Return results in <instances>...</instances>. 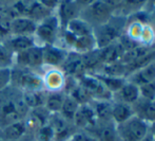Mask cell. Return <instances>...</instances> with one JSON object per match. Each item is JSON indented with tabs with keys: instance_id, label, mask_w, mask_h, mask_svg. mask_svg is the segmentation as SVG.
Returning <instances> with one entry per match:
<instances>
[{
	"instance_id": "23",
	"label": "cell",
	"mask_w": 155,
	"mask_h": 141,
	"mask_svg": "<svg viewBox=\"0 0 155 141\" xmlns=\"http://www.w3.org/2000/svg\"><path fill=\"white\" fill-rule=\"evenodd\" d=\"M64 29L69 31V32H71L73 35H75L76 37L87 36V35L93 34V28L80 17L71 20L65 26Z\"/></svg>"
},
{
	"instance_id": "2",
	"label": "cell",
	"mask_w": 155,
	"mask_h": 141,
	"mask_svg": "<svg viewBox=\"0 0 155 141\" xmlns=\"http://www.w3.org/2000/svg\"><path fill=\"white\" fill-rule=\"evenodd\" d=\"M127 18L119 13H115L108 23L93 29V36L95 38L96 48L102 49L111 44L118 41V38L124 34L127 25Z\"/></svg>"
},
{
	"instance_id": "3",
	"label": "cell",
	"mask_w": 155,
	"mask_h": 141,
	"mask_svg": "<svg viewBox=\"0 0 155 141\" xmlns=\"http://www.w3.org/2000/svg\"><path fill=\"white\" fill-rule=\"evenodd\" d=\"M11 86L17 88L21 92L45 89L40 72L15 66L12 67Z\"/></svg>"
},
{
	"instance_id": "36",
	"label": "cell",
	"mask_w": 155,
	"mask_h": 141,
	"mask_svg": "<svg viewBox=\"0 0 155 141\" xmlns=\"http://www.w3.org/2000/svg\"><path fill=\"white\" fill-rule=\"evenodd\" d=\"M95 1L96 0H75V2L77 3V5L81 9V11L84 10V9L88 8L89 5H91V4L94 3Z\"/></svg>"
},
{
	"instance_id": "22",
	"label": "cell",
	"mask_w": 155,
	"mask_h": 141,
	"mask_svg": "<svg viewBox=\"0 0 155 141\" xmlns=\"http://www.w3.org/2000/svg\"><path fill=\"white\" fill-rule=\"evenodd\" d=\"M95 49H97L95 38H94L93 34H91L87 35V36L77 37L75 43H74L73 48L70 52H74V53H77L79 55H84V54L89 53V52L93 51Z\"/></svg>"
},
{
	"instance_id": "40",
	"label": "cell",
	"mask_w": 155,
	"mask_h": 141,
	"mask_svg": "<svg viewBox=\"0 0 155 141\" xmlns=\"http://www.w3.org/2000/svg\"><path fill=\"white\" fill-rule=\"evenodd\" d=\"M2 1H3L8 6H10V5H12V4L16 3V2L20 1V0H2Z\"/></svg>"
},
{
	"instance_id": "33",
	"label": "cell",
	"mask_w": 155,
	"mask_h": 141,
	"mask_svg": "<svg viewBox=\"0 0 155 141\" xmlns=\"http://www.w3.org/2000/svg\"><path fill=\"white\" fill-rule=\"evenodd\" d=\"M12 68H0V91L11 85Z\"/></svg>"
},
{
	"instance_id": "29",
	"label": "cell",
	"mask_w": 155,
	"mask_h": 141,
	"mask_svg": "<svg viewBox=\"0 0 155 141\" xmlns=\"http://www.w3.org/2000/svg\"><path fill=\"white\" fill-rule=\"evenodd\" d=\"M139 44L143 46H148V47L155 46V29L151 23L143 25Z\"/></svg>"
},
{
	"instance_id": "27",
	"label": "cell",
	"mask_w": 155,
	"mask_h": 141,
	"mask_svg": "<svg viewBox=\"0 0 155 141\" xmlns=\"http://www.w3.org/2000/svg\"><path fill=\"white\" fill-rule=\"evenodd\" d=\"M148 2H149V0H124L123 5L116 13L123 14L128 17L129 15L134 14L138 11L146 9V6L148 5Z\"/></svg>"
},
{
	"instance_id": "14",
	"label": "cell",
	"mask_w": 155,
	"mask_h": 141,
	"mask_svg": "<svg viewBox=\"0 0 155 141\" xmlns=\"http://www.w3.org/2000/svg\"><path fill=\"white\" fill-rule=\"evenodd\" d=\"M139 98H140L139 87L128 80H126L118 91L112 94L113 101H118L129 105H133Z\"/></svg>"
},
{
	"instance_id": "38",
	"label": "cell",
	"mask_w": 155,
	"mask_h": 141,
	"mask_svg": "<svg viewBox=\"0 0 155 141\" xmlns=\"http://www.w3.org/2000/svg\"><path fill=\"white\" fill-rule=\"evenodd\" d=\"M17 141H35L34 140V135H33V134H29L27 137L22 138V139H20V140H17Z\"/></svg>"
},
{
	"instance_id": "37",
	"label": "cell",
	"mask_w": 155,
	"mask_h": 141,
	"mask_svg": "<svg viewBox=\"0 0 155 141\" xmlns=\"http://www.w3.org/2000/svg\"><path fill=\"white\" fill-rule=\"evenodd\" d=\"M154 140H155V139H154L153 135H152V134L149 132V133H148L147 135H146L145 137H143L140 141H154Z\"/></svg>"
},
{
	"instance_id": "41",
	"label": "cell",
	"mask_w": 155,
	"mask_h": 141,
	"mask_svg": "<svg viewBox=\"0 0 155 141\" xmlns=\"http://www.w3.org/2000/svg\"><path fill=\"white\" fill-rule=\"evenodd\" d=\"M148 4H151V5L153 6V9H154V8H155V0H149Z\"/></svg>"
},
{
	"instance_id": "19",
	"label": "cell",
	"mask_w": 155,
	"mask_h": 141,
	"mask_svg": "<svg viewBox=\"0 0 155 141\" xmlns=\"http://www.w3.org/2000/svg\"><path fill=\"white\" fill-rule=\"evenodd\" d=\"M133 111L136 117L151 124L155 121V101H149L139 98L132 105Z\"/></svg>"
},
{
	"instance_id": "13",
	"label": "cell",
	"mask_w": 155,
	"mask_h": 141,
	"mask_svg": "<svg viewBox=\"0 0 155 141\" xmlns=\"http://www.w3.org/2000/svg\"><path fill=\"white\" fill-rule=\"evenodd\" d=\"M29 134L32 133L30 132L25 119L10 124L4 129H0L1 141H17L27 137Z\"/></svg>"
},
{
	"instance_id": "10",
	"label": "cell",
	"mask_w": 155,
	"mask_h": 141,
	"mask_svg": "<svg viewBox=\"0 0 155 141\" xmlns=\"http://www.w3.org/2000/svg\"><path fill=\"white\" fill-rule=\"evenodd\" d=\"M43 65L48 68H61L70 51L59 45L42 46Z\"/></svg>"
},
{
	"instance_id": "12",
	"label": "cell",
	"mask_w": 155,
	"mask_h": 141,
	"mask_svg": "<svg viewBox=\"0 0 155 141\" xmlns=\"http://www.w3.org/2000/svg\"><path fill=\"white\" fill-rule=\"evenodd\" d=\"M80 13L81 9L77 5L75 0H60L55 11V14L62 29H64L71 20L78 18L80 16Z\"/></svg>"
},
{
	"instance_id": "25",
	"label": "cell",
	"mask_w": 155,
	"mask_h": 141,
	"mask_svg": "<svg viewBox=\"0 0 155 141\" xmlns=\"http://www.w3.org/2000/svg\"><path fill=\"white\" fill-rule=\"evenodd\" d=\"M65 98L64 91H55V92H48L47 99H45V107L51 114L60 113L62 103Z\"/></svg>"
},
{
	"instance_id": "34",
	"label": "cell",
	"mask_w": 155,
	"mask_h": 141,
	"mask_svg": "<svg viewBox=\"0 0 155 141\" xmlns=\"http://www.w3.org/2000/svg\"><path fill=\"white\" fill-rule=\"evenodd\" d=\"M37 1H38L41 5L47 8L48 10L52 11V12H55L58 4H59L60 0H37Z\"/></svg>"
},
{
	"instance_id": "24",
	"label": "cell",
	"mask_w": 155,
	"mask_h": 141,
	"mask_svg": "<svg viewBox=\"0 0 155 141\" xmlns=\"http://www.w3.org/2000/svg\"><path fill=\"white\" fill-rule=\"evenodd\" d=\"M53 13H55V12H52V11L48 10L47 8L41 5L37 0H32L29 8H28L25 17H29L32 20H34L35 23H38L39 21L43 20V19L47 18L48 16H50V15L53 14Z\"/></svg>"
},
{
	"instance_id": "18",
	"label": "cell",
	"mask_w": 155,
	"mask_h": 141,
	"mask_svg": "<svg viewBox=\"0 0 155 141\" xmlns=\"http://www.w3.org/2000/svg\"><path fill=\"white\" fill-rule=\"evenodd\" d=\"M3 43L14 55L38 45L35 39V36H25V35H18V36L12 35L8 39H5Z\"/></svg>"
},
{
	"instance_id": "20",
	"label": "cell",
	"mask_w": 155,
	"mask_h": 141,
	"mask_svg": "<svg viewBox=\"0 0 155 141\" xmlns=\"http://www.w3.org/2000/svg\"><path fill=\"white\" fill-rule=\"evenodd\" d=\"M134 116L132 105L126 104L123 102L112 100V111H111V119L116 125L124 123L128 119Z\"/></svg>"
},
{
	"instance_id": "30",
	"label": "cell",
	"mask_w": 155,
	"mask_h": 141,
	"mask_svg": "<svg viewBox=\"0 0 155 141\" xmlns=\"http://www.w3.org/2000/svg\"><path fill=\"white\" fill-rule=\"evenodd\" d=\"M14 66V54L0 41V68H12Z\"/></svg>"
},
{
	"instance_id": "11",
	"label": "cell",
	"mask_w": 155,
	"mask_h": 141,
	"mask_svg": "<svg viewBox=\"0 0 155 141\" xmlns=\"http://www.w3.org/2000/svg\"><path fill=\"white\" fill-rule=\"evenodd\" d=\"M97 118L91 103L79 105L73 119V123L77 131H90L97 124Z\"/></svg>"
},
{
	"instance_id": "17",
	"label": "cell",
	"mask_w": 155,
	"mask_h": 141,
	"mask_svg": "<svg viewBox=\"0 0 155 141\" xmlns=\"http://www.w3.org/2000/svg\"><path fill=\"white\" fill-rule=\"evenodd\" d=\"M37 23L25 16L16 17L11 20V36L12 35H25V36H34L36 31Z\"/></svg>"
},
{
	"instance_id": "6",
	"label": "cell",
	"mask_w": 155,
	"mask_h": 141,
	"mask_svg": "<svg viewBox=\"0 0 155 141\" xmlns=\"http://www.w3.org/2000/svg\"><path fill=\"white\" fill-rule=\"evenodd\" d=\"M114 14V9L109 6L102 0H96L94 3L81 11L79 17L86 20L94 29L108 23Z\"/></svg>"
},
{
	"instance_id": "5",
	"label": "cell",
	"mask_w": 155,
	"mask_h": 141,
	"mask_svg": "<svg viewBox=\"0 0 155 141\" xmlns=\"http://www.w3.org/2000/svg\"><path fill=\"white\" fill-rule=\"evenodd\" d=\"M149 123L134 115L124 123L116 125L118 141H140L149 133Z\"/></svg>"
},
{
	"instance_id": "7",
	"label": "cell",
	"mask_w": 155,
	"mask_h": 141,
	"mask_svg": "<svg viewBox=\"0 0 155 141\" xmlns=\"http://www.w3.org/2000/svg\"><path fill=\"white\" fill-rule=\"evenodd\" d=\"M14 66L19 68H27V69L35 70V71H38L41 73L42 69L45 68L42 47L36 45L34 47L25 50V51L15 54Z\"/></svg>"
},
{
	"instance_id": "39",
	"label": "cell",
	"mask_w": 155,
	"mask_h": 141,
	"mask_svg": "<svg viewBox=\"0 0 155 141\" xmlns=\"http://www.w3.org/2000/svg\"><path fill=\"white\" fill-rule=\"evenodd\" d=\"M149 132L153 135V137L155 138V121L154 122H152L151 124H150L149 126Z\"/></svg>"
},
{
	"instance_id": "26",
	"label": "cell",
	"mask_w": 155,
	"mask_h": 141,
	"mask_svg": "<svg viewBox=\"0 0 155 141\" xmlns=\"http://www.w3.org/2000/svg\"><path fill=\"white\" fill-rule=\"evenodd\" d=\"M93 74L112 94L115 93L116 91H118L119 88L126 82V79L124 78H115V76H104V74L101 73H93Z\"/></svg>"
},
{
	"instance_id": "32",
	"label": "cell",
	"mask_w": 155,
	"mask_h": 141,
	"mask_svg": "<svg viewBox=\"0 0 155 141\" xmlns=\"http://www.w3.org/2000/svg\"><path fill=\"white\" fill-rule=\"evenodd\" d=\"M11 20L10 18L0 19V41H4L11 36Z\"/></svg>"
},
{
	"instance_id": "44",
	"label": "cell",
	"mask_w": 155,
	"mask_h": 141,
	"mask_svg": "<svg viewBox=\"0 0 155 141\" xmlns=\"http://www.w3.org/2000/svg\"><path fill=\"white\" fill-rule=\"evenodd\" d=\"M154 139H155V138H154ZM154 141H155V140H154Z\"/></svg>"
},
{
	"instance_id": "31",
	"label": "cell",
	"mask_w": 155,
	"mask_h": 141,
	"mask_svg": "<svg viewBox=\"0 0 155 141\" xmlns=\"http://www.w3.org/2000/svg\"><path fill=\"white\" fill-rule=\"evenodd\" d=\"M140 98L149 101H155V81L139 86Z\"/></svg>"
},
{
	"instance_id": "1",
	"label": "cell",
	"mask_w": 155,
	"mask_h": 141,
	"mask_svg": "<svg viewBox=\"0 0 155 141\" xmlns=\"http://www.w3.org/2000/svg\"><path fill=\"white\" fill-rule=\"evenodd\" d=\"M29 113L30 108L25 104L20 90L10 85L0 91V129L25 120Z\"/></svg>"
},
{
	"instance_id": "43",
	"label": "cell",
	"mask_w": 155,
	"mask_h": 141,
	"mask_svg": "<svg viewBox=\"0 0 155 141\" xmlns=\"http://www.w3.org/2000/svg\"><path fill=\"white\" fill-rule=\"evenodd\" d=\"M0 141H1V138H0Z\"/></svg>"
},
{
	"instance_id": "9",
	"label": "cell",
	"mask_w": 155,
	"mask_h": 141,
	"mask_svg": "<svg viewBox=\"0 0 155 141\" xmlns=\"http://www.w3.org/2000/svg\"><path fill=\"white\" fill-rule=\"evenodd\" d=\"M43 88L48 92L63 91L67 76L60 68L45 67L41 71Z\"/></svg>"
},
{
	"instance_id": "21",
	"label": "cell",
	"mask_w": 155,
	"mask_h": 141,
	"mask_svg": "<svg viewBox=\"0 0 155 141\" xmlns=\"http://www.w3.org/2000/svg\"><path fill=\"white\" fill-rule=\"evenodd\" d=\"M47 94H48V91H45V89L22 92L23 100H25V104H27L28 107L30 108V111L34 108L45 106Z\"/></svg>"
},
{
	"instance_id": "8",
	"label": "cell",
	"mask_w": 155,
	"mask_h": 141,
	"mask_svg": "<svg viewBox=\"0 0 155 141\" xmlns=\"http://www.w3.org/2000/svg\"><path fill=\"white\" fill-rule=\"evenodd\" d=\"M49 123L53 131L54 141H69L77 132L74 123L64 119L59 113L52 114Z\"/></svg>"
},
{
	"instance_id": "28",
	"label": "cell",
	"mask_w": 155,
	"mask_h": 141,
	"mask_svg": "<svg viewBox=\"0 0 155 141\" xmlns=\"http://www.w3.org/2000/svg\"><path fill=\"white\" fill-rule=\"evenodd\" d=\"M79 104L77 103V101L74 98H72L70 94H65L64 101L62 103L61 109H60V115L67 120L73 122L74 116H75L76 111H77Z\"/></svg>"
},
{
	"instance_id": "15",
	"label": "cell",
	"mask_w": 155,
	"mask_h": 141,
	"mask_svg": "<svg viewBox=\"0 0 155 141\" xmlns=\"http://www.w3.org/2000/svg\"><path fill=\"white\" fill-rule=\"evenodd\" d=\"M88 132L92 134L97 141H118L116 124L112 120L97 122V124Z\"/></svg>"
},
{
	"instance_id": "35",
	"label": "cell",
	"mask_w": 155,
	"mask_h": 141,
	"mask_svg": "<svg viewBox=\"0 0 155 141\" xmlns=\"http://www.w3.org/2000/svg\"><path fill=\"white\" fill-rule=\"evenodd\" d=\"M102 1L106 2V3L108 4L109 6H111L112 9H114L115 13L121 8V5H123V3H124V0H102Z\"/></svg>"
},
{
	"instance_id": "4",
	"label": "cell",
	"mask_w": 155,
	"mask_h": 141,
	"mask_svg": "<svg viewBox=\"0 0 155 141\" xmlns=\"http://www.w3.org/2000/svg\"><path fill=\"white\" fill-rule=\"evenodd\" d=\"M61 30L62 28L59 20L55 13H53L37 23L34 36L37 44L41 47L48 45H58Z\"/></svg>"
},
{
	"instance_id": "42",
	"label": "cell",
	"mask_w": 155,
	"mask_h": 141,
	"mask_svg": "<svg viewBox=\"0 0 155 141\" xmlns=\"http://www.w3.org/2000/svg\"><path fill=\"white\" fill-rule=\"evenodd\" d=\"M69 141H75V140H74V139H73V138H72V139H70Z\"/></svg>"
},
{
	"instance_id": "16",
	"label": "cell",
	"mask_w": 155,
	"mask_h": 141,
	"mask_svg": "<svg viewBox=\"0 0 155 141\" xmlns=\"http://www.w3.org/2000/svg\"><path fill=\"white\" fill-rule=\"evenodd\" d=\"M126 80L130 81L138 87L155 81V59L148 65L133 71L132 73H130L127 76Z\"/></svg>"
}]
</instances>
